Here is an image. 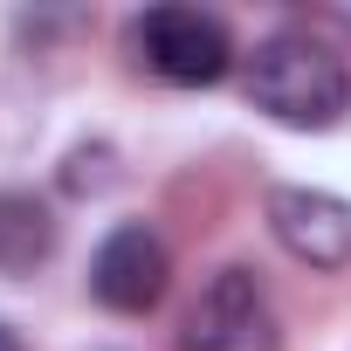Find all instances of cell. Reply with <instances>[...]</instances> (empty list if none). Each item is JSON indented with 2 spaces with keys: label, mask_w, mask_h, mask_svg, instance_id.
<instances>
[{
  "label": "cell",
  "mask_w": 351,
  "mask_h": 351,
  "mask_svg": "<svg viewBox=\"0 0 351 351\" xmlns=\"http://www.w3.org/2000/svg\"><path fill=\"white\" fill-rule=\"evenodd\" d=\"M248 104L269 110L289 131H330L351 110V76L344 62L310 42V35H269L248 62Z\"/></svg>",
  "instance_id": "6da1fadb"
},
{
  "label": "cell",
  "mask_w": 351,
  "mask_h": 351,
  "mask_svg": "<svg viewBox=\"0 0 351 351\" xmlns=\"http://www.w3.org/2000/svg\"><path fill=\"white\" fill-rule=\"evenodd\" d=\"M165 276H172V255H165V241H158L145 221L110 228L104 248H97V262H90L97 303H104V310H124V317L152 310V303L165 296Z\"/></svg>",
  "instance_id": "277c9868"
},
{
  "label": "cell",
  "mask_w": 351,
  "mask_h": 351,
  "mask_svg": "<svg viewBox=\"0 0 351 351\" xmlns=\"http://www.w3.org/2000/svg\"><path fill=\"white\" fill-rule=\"evenodd\" d=\"M269 234L310 269H344L351 262V200H337L324 186H276Z\"/></svg>",
  "instance_id": "5b68a950"
},
{
  "label": "cell",
  "mask_w": 351,
  "mask_h": 351,
  "mask_svg": "<svg viewBox=\"0 0 351 351\" xmlns=\"http://www.w3.org/2000/svg\"><path fill=\"white\" fill-rule=\"evenodd\" d=\"M131 42H138V56H145V69H152V76L180 83V90L221 83V76H228V62H234L228 28H221L214 14H200V8H152V14H138Z\"/></svg>",
  "instance_id": "3957f363"
},
{
  "label": "cell",
  "mask_w": 351,
  "mask_h": 351,
  "mask_svg": "<svg viewBox=\"0 0 351 351\" xmlns=\"http://www.w3.org/2000/svg\"><path fill=\"white\" fill-rule=\"evenodd\" d=\"M56 255V214L35 193H0V276H28Z\"/></svg>",
  "instance_id": "8992f818"
},
{
  "label": "cell",
  "mask_w": 351,
  "mask_h": 351,
  "mask_svg": "<svg viewBox=\"0 0 351 351\" xmlns=\"http://www.w3.org/2000/svg\"><path fill=\"white\" fill-rule=\"evenodd\" d=\"M180 351H282V324H276V303L255 282V269H221L193 296Z\"/></svg>",
  "instance_id": "7a4b0ae2"
},
{
  "label": "cell",
  "mask_w": 351,
  "mask_h": 351,
  "mask_svg": "<svg viewBox=\"0 0 351 351\" xmlns=\"http://www.w3.org/2000/svg\"><path fill=\"white\" fill-rule=\"evenodd\" d=\"M0 351H28V344H21V337H14L8 324H0Z\"/></svg>",
  "instance_id": "52a82bcc"
}]
</instances>
